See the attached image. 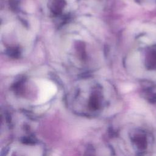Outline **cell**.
<instances>
[{
  "label": "cell",
  "mask_w": 156,
  "mask_h": 156,
  "mask_svg": "<svg viewBox=\"0 0 156 156\" xmlns=\"http://www.w3.org/2000/svg\"><path fill=\"white\" fill-rule=\"evenodd\" d=\"M112 96L108 85L90 80L74 88L68 96V103L71 110L80 116L96 117L110 106Z\"/></svg>",
  "instance_id": "6da1fadb"
},
{
  "label": "cell",
  "mask_w": 156,
  "mask_h": 156,
  "mask_svg": "<svg viewBox=\"0 0 156 156\" xmlns=\"http://www.w3.org/2000/svg\"><path fill=\"white\" fill-rule=\"evenodd\" d=\"M133 75L144 80H156V37L138 36L127 58Z\"/></svg>",
  "instance_id": "7a4b0ae2"
},
{
  "label": "cell",
  "mask_w": 156,
  "mask_h": 156,
  "mask_svg": "<svg viewBox=\"0 0 156 156\" xmlns=\"http://www.w3.org/2000/svg\"><path fill=\"white\" fill-rule=\"evenodd\" d=\"M109 151H111V150L107 146L102 147V146H101L97 148L96 146L89 145L85 149L83 156H107V155H112V153L107 154V152Z\"/></svg>",
  "instance_id": "3957f363"
},
{
  "label": "cell",
  "mask_w": 156,
  "mask_h": 156,
  "mask_svg": "<svg viewBox=\"0 0 156 156\" xmlns=\"http://www.w3.org/2000/svg\"><path fill=\"white\" fill-rule=\"evenodd\" d=\"M135 1L143 4H149V3H154L156 2V0H135Z\"/></svg>",
  "instance_id": "277c9868"
}]
</instances>
